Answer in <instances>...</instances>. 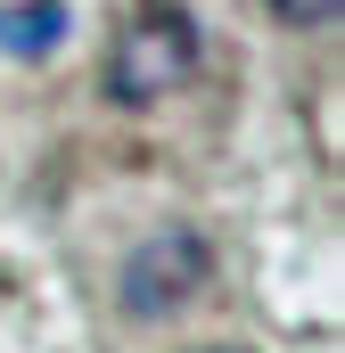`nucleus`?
<instances>
[{"label": "nucleus", "instance_id": "nucleus-1", "mask_svg": "<svg viewBox=\"0 0 345 353\" xmlns=\"http://www.w3.org/2000/svg\"><path fill=\"white\" fill-rule=\"evenodd\" d=\"M197 58H206L197 17H189L181 0H140V8L124 17V33L107 41L99 90H107L115 107H157V99H172V90L197 74Z\"/></svg>", "mask_w": 345, "mask_h": 353}, {"label": "nucleus", "instance_id": "nucleus-2", "mask_svg": "<svg viewBox=\"0 0 345 353\" xmlns=\"http://www.w3.org/2000/svg\"><path fill=\"white\" fill-rule=\"evenodd\" d=\"M206 279H214V247H206L189 222H172V230H148V239L124 255L115 296H124V312H132V321H172L181 304H197V296H206Z\"/></svg>", "mask_w": 345, "mask_h": 353}, {"label": "nucleus", "instance_id": "nucleus-3", "mask_svg": "<svg viewBox=\"0 0 345 353\" xmlns=\"http://www.w3.org/2000/svg\"><path fill=\"white\" fill-rule=\"evenodd\" d=\"M66 0H8L0 8V58H17V66H41L58 41H66Z\"/></svg>", "mask_w": 345, "mask_h": 353}, {"label": "nucleus", "instance_id": "nucleus-4", "mask_svg": "<svg viewBox=\"0 0 345 353\" xmlns=\"http://www.w3.org/2000/svg\"><path fill=\"white\" fill-rule=\"evenodd\" d=\"M345 0H271V17L279 25H296V33H321V25H337Z\"/></svg>", "mask_w": 345, "mask_h": 353}]
</instances>
